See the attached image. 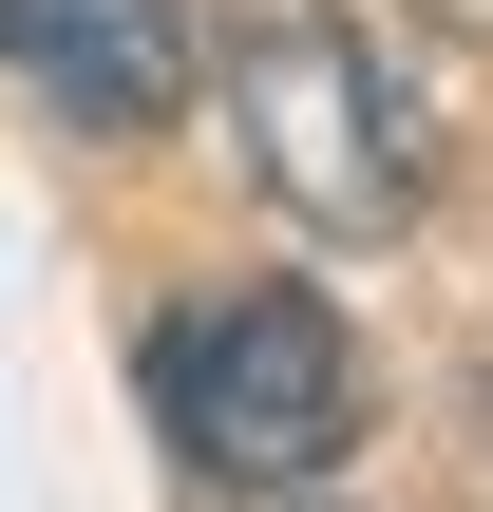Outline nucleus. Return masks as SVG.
Instances as JSON below:
<instances>
[{
	"instance_id": "nucleus-1",
	"label": "nucleus",
	"mask_w": 493,
	"mask_h": 512,
	"mask_svg": "<svg viewBox=\"0 0 493 512\" xmlns=\"http://www.w3.org/2000/svg\"><path fill=\"white\" fill-rule=\"evenodd\" d=\"M152 418H171L190 475L304 494V475L361 456V342H342V304H304V285H228V304H190V323L152 342Z\"/></svg>"
},
{
	"instance_id": "nucleus-2",
	"label": "nucleus",
	"mask_w": 493,
	"mask_h": 512,
	"mask_svg": "<svg viewBox=\"0 0 493 512\" xmlns=\"http://www.w3.org/2000/svg\"><path fill=\"white\" fill-rule=\"evenodd\" d=\"M228 133H247L266 209H304L323 247H380L418 209V133L342 0H228Z\"/></svg>"
},
{
	"instance_id": "nucleus-3",
	"label": "nucleus",
	"mask_w": 493,
	"mask_h": 512,
	"mask_svg": "<svg viewBox=\"0 0 493 512\" xmlns=\"http://www.w3.org/2000/svg\"><path fill=\"white\" fill-rule=\"evenodd\" d=\"M0 57L76 133H171L190 114V0H0Z\"/></svg>"
},
{
	"instance_id": "nucleus-4",
	"label": "nucleus",
	"mask_w": 493,
	"mask_h": 512,
	"mask_svg": "<svg viewBox=\"0 0 493 512\" xmlns=\"http://www.w3.org/2000/svg\"><path fill=\"white\" fill-rule=\"evenodd\" d=\"M437 19H493V0H437Z\"/></svg>"
}]
</instances>
